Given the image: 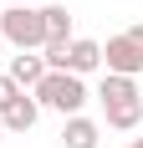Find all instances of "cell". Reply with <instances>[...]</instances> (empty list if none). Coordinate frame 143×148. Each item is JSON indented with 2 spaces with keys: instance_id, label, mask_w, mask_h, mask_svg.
Instances as JSON below:
<instances>
[{
  "instance_id": "obj_1",
  "label": "cell",
  "mask_w": 143,
  "mask_h": 148,
  "mask_svg": "<svg viewBox=\"0 0 143 148\" xmlns=\"http://www.w3.org/2000/svg\"><path fill=\"white\" fill-rule=\"evenodd\" d=\"M102 118H107V128H118V133H133L143 123V92H138V77H102Z\"/></svg>"
},
{
  "instance_id": "obj_2",
  "label": "cell",
  "mask_w": 143,
  "mask_h": 148,
  "mask_svg": "<svg viewBox=\"0 0 143 148\" xmlns=\"http://www.w3.org/2000/svg\"><path fill=\"white\" fill-rule=\"evenodd\" d=\"M31 97H36V107H51V112H61V118H72V112H82L87 107V82L72 72H46L36 87H31Z\"/></svg>"
},
{
  "instance_id": "obj_3",
  "label": "cell",
  "mask_w": 143,
  "mask_h": 148,
  "mask_svg": "<svg viewBox=\"0 0 143 148\" xmlns=\"http://www.w3.org/2000/svg\"><path fill=\"white\" fill-rule=\"evenodd\" d=\"M0 41L15 46V51H41L46 46V21L36 5H10L0 10Z\"/></svg>"
},
{
  "instance_id": "obj_4",
  "label": "cell",
  "mask_w": 143,
  "mask_h": 148,
  "mask_svg": "<svg viewBox=\"0 0 143 148\" xmlns=\"http://www.w3.org/2000/svg\"><path fill=\"white\" fill-rule=\"evenodd\" d=\"M102 66L113 77H138L143 72V46L133 41L128 31L123 36H107V46H102Z\"/></svg>"
},
{
  "instance_id": "obj_5",
  "label": "cell",
  "mask_w": 143,
  "mask_h": 148,
  "mask_svg": "<svg viewBox=\"0 0 143 148\" xmlns=\"http://www.w3.org/2000/svg\"><path fill=\"white\" fill-rule=\"evenodd\" d=\"M102 66V41H87V36H72L67 41V56H61V72L72 77H87Z\"/></svg>"
},
{
  "instance_id": "obj_6",
  "label": "cell",
  "mask_w": 143,
  "mask_h": 148,
  "mask_svg": "<svg viewBox=\"0 0 143 148\" xmlns=\"http://www.w3.org/2000/svg\"><path fill=\"white\" fill-rule=\"evenodd\" d=\"M102 143V128L87 112H72L67 123H61V148H97Z\"/></svg>"
},
{
  "instance_id": "obj_7",
  "label": "cell",
  "mask_w": 143,
  "mask_h": 148,
  "mask_svg": "<svg viewBox=\"0 0 143 148\" xmlns=\"http://www.w3.org/2000/svg\"><path fill=\"white\" fill-rule=\"evenodd\" d=\"M5 77H10L21 92H31V87H36V82L46 77V61H41V51H15V56H10V72H5Z\"/></svg>"
},
{
  "instance_id": "obj_8",
  "label": "cell",
  "mask_w": 143,
  "mask_h": 148,
  "mask_svg": "<svg viewBox=\"0 0 143 148\" xmlns=\"http://www.w3.org/2000/svg\"><path fill=\"white\" fill-rule=\"evenodd\" d=\"M36 118H41V107H36V97H31V92H21V97L0 112L5 133H31V128H36Z\"/></svg>"
},
{
  "instance_id": "obj_9",
  "label": "cell",
  "mask_w": 143,
  "mask_h": 148,
  "mask_svg": "<svg viewBox=\"0 0 143 148\" xmlns=\"http://www.w3.org/2000/svg\"><path fill=\"white\" fill-rule=\"evenodd\" d=\"M41 21H46V46L51 41H72V10L67 5H41Z\"/></svg>"
},
{
  "instance_id": "obj_10",
  "label": "cell",
  "mask_w": 143,
  "mask_h": 148,
  "mask_svg": "<svg viewBox=\"0 0 143 148\" xmlns=\"http://www.w3.org/2000/svg\"><path fill=\"white\" fill-rule=\"evenodd\" d=\"M15 97H21V87H15L10 77L0 72V112H5V107H10V102H15Z\"/></svg>"
},
{
  "instance_id": "obj_11",
  "label": "cell",
  "mask_w": 143,
  "mask_h": 148,
  "mask_svg": "<svg viewBox=\"0 0 143 148\" xmlns=\"http://www.w3.org/2000/svg\"><path fill=\"white\" fill-rule=\"evenodd\" d=\"M128 148H143V138H133V143H128Z\"/></svg>"
},
{
  "instance_id": "obj_12",
  "label": "cell",
  "mask_w": 143,
  "mask_h": 148,
  "mask_svg": "<svg viewBox=\"0 0 143 148\" xmlns=\"http://www.w3.org/2000/svg\"><path fill=\"white\" fill-rule=\"evenodd\" d=\"M10 5H31V0H10Z\"/></svg>"
},
{
  "instance_id": "obj_13",
  "label": "cell",
  "mask_w": 143,
  "mask_h": 148,
  "mask_svg": "<svg viewBox=\"0 0 143 148\" xmlns=\"http://www.w3.org/2000/svg\"><path fill=\"white\" fill-rule=\"evenodd\" d=\"M0 138H5V123H0Z\"/></svg>"
},
{
  "instance_id": "obj_14",
  "label": "cell",
  "mask_w": 143,
  "mask_h": 148,
  "mask_svg": "<svg viewBox=\"0 0 143 148\" xmlns=\"http://www.w3.org/2000/svg\"><path fill=\"white\" fill-rule=\"evenodd\" d=\"M0 46H5V41H0Z\"/></svg>"
}]
</instances>
